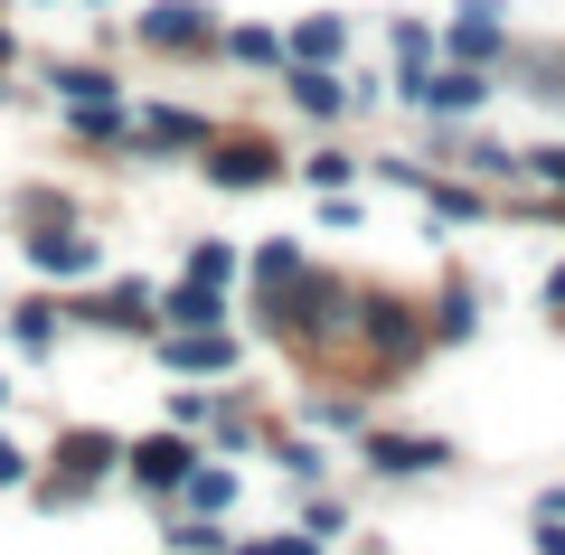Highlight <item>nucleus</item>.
<instances>
[{"instance_id": "f257e3e1", "label": "nucleus", "mask_w": 565, "mask_h": 555, "mask_svg": "<svg viewBox=\"0 0 565 555\" xmlns=\"http://www.w3.org/2000/svg\"><path fill=\"white\" fill-rule=\"evenodd\" d=\"M141 39H161V47H199V39H207V20L189 10V0H161V10L141 20Z\"/></svg>"}, {"instance_id": "f03ea898", "label": "nucleus", "mask_w": 565, "mask_h": 555, "mask_svg": "<svg viewBox=\"0 0 565 555\" xmlns=\"http://www.w3.org/2000/svg\"><path fill=\"white\" fill-rule=\"evenodd\" d=\"M415 104H444V114H471V104H481V76H424V85H415Z\"/></svg>"}, {"instance_id": "7ed1b4c3", "label": "nucleus", "mask_w": 565, "mask_h": 555, "mask_svg": "<svg viewBox=\"0 0 565 555\" xmlns=\"http://www.w3.org/2000/svg\"><path fill=\"white\" fill-rule=\"evenodd\" d=\"M292 95H302V114H340V76H321V66H302V76H292Z\"/></svg>"}, {"instance_id": "20e7f679", "label": "nucleus", "mask_w": 565, "mask_h": 555, "mask_svg": "<svg viewBox=\"0 0 565 555\" xmlns=\"http://www.w3.org/2000/svg\"><path fill=\"white\" fill-rule=\"evenodd\" d=\"M39 264H47V274H85L95 245H85V236H39Z\"/></svg>"}, {"instance_id": "39448f33", "label": "nucleus", "mask_w": 565, "mask_h": 555, "mask_svg": "<svg viewBox=\"0 0 565 555\" xmlns=\"http://www.w3.org/2000/svg\"><path fill=\"white\" fill-rule=\"evenodd\" d=\"M170 320H189V330H199V320H217V282H199V274H189V292L170 301Z\"/></svg>"}, {"instance_id": "423d86ee", "label": "nucleus", "mask_w": 565, "mask_h": 555, "mask_svg": "<svg viewBox=\"0 0 565 555\" xmlns=\"http://www.w3.org/2000/svg\"><path fill=\"white\" fill-rule=\"evenodd\" d=\"M170 357H180V367H226V339H217V330H207V339H180Z\"/></svg>"}, {"instance_id": "0eeeda50", "label": "nucleus", "mask_w": 565, "mask_h": 555, "mask_svg": "<svg viewBox=\"0 0 565 555\" xmlns=\"http://www.w3.org/2000/svg\"><path fill=\"white\" fill-rule=\"evenodd\" d=\"M452 47H462V57H490V47H500V20H462V29H452Z\"/></svg>"}, {"instance_id": "6e6552de", "label": "nucleus", "mask_w": 565, "mask_h": 555, "mask_svg": "<svg viewBox=\"0 0 565 555\" xmlns=\"http://www.w3.org/2000/svg\"><path fill=\"white\" fill-rule=\"evenodd\" d=\"M189 461H180V442H151V452H141V480H180Z\"/></svg>"}, {"instance_id": "1a4fd4ad", "label": "nucleus", "mask_w": 565, "mask_h": 555, "mask_svg": "<svg viewBox=\"0 0 565 555\" xmlns=\"http://www.w3.org/2000/svg\"><path fill=\"white\" fill-rule=\"evenodd\" d=\"M340 39H349L340 20H311V29H302V39H292V47H302V57H330V47H340Z\"/></svg>"}, {"instance_id": "9d476101", "label": "nucleus", "mask_w": 565, "mask_h": 555, "mask_svg": "<svg viewBox=\"0 0 565 555\" xmlns=\"http://www.w3.org/2000/svg\"><path fill=\"white\" fill-rule=\"evenodd\" d=\"M217 179H226V189H255V179H264V160H255V151H236V160H217Z\"/></svg>"}, {"instance_id": "9b49d317", "label": "nucleus", "mask_w": 565, "mask_h": 555, "mask_svg": "<svg viewBox=\"0 0 565 555\" xmlns=\"http://www.w3.org/2000/svg\"><path fill=\"white\" fill-rule=\"evenodd\" d=\"M189 274H199V282H226V274H236V255H226V245H199V264H189Z\"/></svg>"}, {"instance_id": "f8f14e48", "label": "nucleus", "mask_w": 565, "mask_h": 555, "mask_svg": "<svg viewBox=\"0 0 565 555\" xmlns=\"http://www.w3.org/2000/svg\"><path fill=\"white\" fill-rule=\"evenodd\" d=\"M20 480H29V461L10 452V442H0V490H20Z\"/></svg>"}, {"instance_id": "ddd939ff", "label": "nucleus", "mask_w": 565, "mask_h": 555, "mask_svg": "<svg viewBox=\"0 0 565 555\" xmlns=\"http://www.w3.org/2000/svg\"><path fill=\"white\" fill-rule=\"evenodd\" d=\"M0 396H10V386H0Z\"/></svg>"}]
</instances>
